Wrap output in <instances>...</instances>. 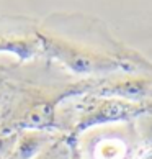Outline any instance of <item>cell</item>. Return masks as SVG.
Here are the masks:
<instances>
[{"instance_id":"1","label":"cell","mask_w":152,"mask_h":159,"mask_svg":"<svg viewBox=\"0 0 152 159\" xmlns=\"http://www.w3.org/2000/svg\"><path fill=\"white\" fill-rule=\"evenodd\" d=\"M82 159H131L139 144L134 121L90 128L79 134Z\"/></svg>"},{"instance_id":"2","label":"cell","mask_w":152,"mask_h":159,"mask_svg":"<svg viewBox=\"0 0 152 159\" xmlns=\"http://www.w3.org/2000/svg\"><path fill=\"white\" fill-rule=\"evenodd\" d=\"M145 111H149V108L142 103H134L113 97H93L80 111L74 125V133L79 136L80 133L90 128L134 121Z\"/></svg>"},{"instance_id":"3","label":"cell","mask_w":152,"mask_h":159,"mask_svg":"<svg viewBox=\"0 0 152 159\" xmlns=\"http://www.w3.org/2000/svg\"><path fill=\"white\" fill-rule=\"evenodd\" d=\"M69 90H34L23 98L10 121L11 128L20 129H48L54 125L56 107Z\"/></svg>"},{"instance_id":"4","label":"cell","mask_w":152,"mask_h":159,"mask_svg":"<svg viewBox=\"0 0 152 159\" xmlns=\"http://www.w3.org/2000/svg\"><path fill=\"white\" fill-rule=\"evenodd\" d=\"M38 39L48 54L59 59L64 66L69 67L75 74H97L106 72L116 67V64L105 56H97L84 49H79L71 43L46 33H38Z\"/></svg>"},{"instance_id":"5","label":"cell","mask_w":152,"mask_h":159,"mask_svg":"<svg viewBox=\"0 0 152 159\" xmlns=\"http://www.w3.org/2000/svg\"><path fill=\"white\" fill-rule=\"evenodd\" d=\"M56 139L57 136L49 129H21L20 133H16V139L11 149L13 157L34 159Z\"/></svg>"},{"instance_id":"6","label":"cell","mask_w":152,"mask_h":159,"mask_svg":"<svg viewBox=\"0 0 152 159\" xmlns=\"http://www.w3.org/2000/svg\"><path fill=\"white\" fill-rule=\"evenodd\" d=\"M98 97H113L121 98L128 102L139 103V100L152 95V80L145 79H128V80H118L110 82L97 89Z\"/></svg>"},{"instance_id":"7","label":"cell","mask_w":152,"mask_h":159,"mask_svg":"<svg viewBox=\"0 0 152 159\" xmlns=\"http://www.w3.org/2000/svg\"><path fill=\"white\" fill-rule=\"evenodd\" d=\"M41 46L39 39L28 38H0V52H11L16 54L20 59H30L36 54Z\"/></svg>"},{"instance_id":"8","label":"cell","mask_w":152,"mask_h":159,"mask_svg":"<svg viewBox=\"0 0 152 159\" xmlns=\"http://www.w3.org/2000/svg\"><path fill=\"white\" fill-rule=\"evenodd\" d=\"M71 146L72 143L66 138H57L54 143H51L41 154L34 159H69L71 157Z\"/></svg>"},{"instance_id":"9","label":"cell","mask_w":152,"mask_h":159,"mask_svg":"<svg viewBox=\"0 0 152 159\" xmlns=\"http://www.w3.org/2000/svg\"><path fill=\"white\" fill-rule=\"evenodd\" d=\"M139 143H144L152 148V111H145L139 118L134 120Z\"/></svg>"},{"instance_id":"10","label":"cell","mask_w":152,"mask_h":159,"mask_svg":"<svg viewBox=\"0 0 152 159\" xmlns=\"http://www.w3.org/2000/svg\"><path fill=\"white\" fill-rule=\"evenodd\" d=\"M16 139V133H10V134H0V157H3L7 152L13 149Z\"/></svg>"},{"instance_id":"11","label":"cell","mask_w":152,"mask_h":159,"mask_svg":"<svg viewBox=\"0 0 152 159\" xmlns=\"http://www.w3.org/2000/svg\"><path fill=\"white\" fill-rule=\"evenodd\" d=\"M0 159H3V157H0Z\"/></svg>"}]
</instances>
